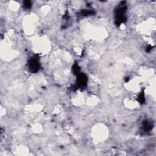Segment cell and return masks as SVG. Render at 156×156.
Here are the masks:
<instances>
[{"instance_id": "1", "label": "cell", "mask_w": 156, "mask_h": 156, "mask_svg": "<svg viewBox=\"0 0 156 156\" xmlns=\"http://www.w3.org/2000/svg\"><path fill=\"white\" fill-rule=\"evenodd\" d=\"M34 48L37 52L44 54L49 49V43L44 37L38 38L34 41Z\"/></svg>"}, {"instance_id": "2", "label": "cell", "mask_w": 156, "mask_h": 156, "mask_svg": "<svg viewBox=\"0 0 156 156\" xmlns=\"http://www.w3.org/2000/svg\"><path fill=\"white\" fill-rule=\"evenodd\" d=\"M108 135V130L104 125H97L92 130V137L96 142L103 141Z\"/></svg>"}, {"instance_id": "3", "label": "cell", "mask_w": 156, "mask_h": 156, "mask_svg": "<svg viewBox=\"0 0 156 156\" xmlns=\"http://www.w3.org/2000/svg\"><path fill=\"white\" fill-rule=\"evenodd\" d=\"M37 25V20L34 16H28L25 21H24V27L27 34H32Z\"/></svg>"}, {"instance_id": "4", "label": "cell", "mask_w": 156, "mask_h": 156, "mask_svg": "<svg viewBox=\"0 0 156 156\" xmlns=\"http://www.w3.org/2000/svg\"><path fill=\"white\" fill-rule=\"evenodd\" d=\"M126 84V88L129 89L132 91H137L140 90V85H141V80L138 77H132L127 81Z\"/></svg>"}]
</instances>
